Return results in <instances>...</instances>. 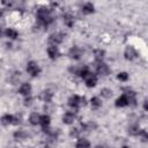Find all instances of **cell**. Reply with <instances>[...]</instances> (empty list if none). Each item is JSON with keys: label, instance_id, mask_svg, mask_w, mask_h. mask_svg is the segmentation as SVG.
I'll return each instance as SVG.
<instances>
[{"label": "cell", "instance_id": "cell-18", "mask_svg": "<svg viewBox=\"0 0 148 148\" xmlns=\"http://www.w3.org/2000/svg\"><path fill=\"white\" fill-rule=\"evenodd\" d=\"M1 123H2L3 125L13 124V116H10V114H5V116H2V118H1Z\"/></svg>", "mask_w": 148, "mask_h": 148}, {"label": "cell", "instance_id": "cell-7", "mask_svg": "<svg viewBox=\"0 0 148 148\" xmlns=\"http://www.w3.org/2000/svg\"><path fill=\"white\" fill-rule=\"evenodd\" d=\"M97 73H98V74H102V75L109 74V67H108V65L104 64V62L98 64V65H97Z\"/></svg>", "mask_w": 148, "mask_h": 148}, {"label": "cell", "instance_id": "cell-9", "mask_svg": "<svg viewBox=\"0 0 148 148\" xmlns=\"http://www.w3.org/2000/svg\"><path fill=\"white\" fill-rule=\"evenodd\" d=\"M30 91H31V86H30L29 83H23V84L20 87V89H18V92H20L21 95H24V96L29 95Z\"/></svg>", "mask_w": 148, "mask_h": 148}, {"label": "cell", "instance_id": "cell-6", "mask_svg": "<svg viewBox=\"0 0 148 148\" xmlns=\"http://www.w3.org/2000/svg\"><path fill=\"white\" fill-rule=\"evenodd\" d=\"M135 57H136V51L132 46H127L126 50H125V58L128 59V60H132Z\"/></svg>", "mask_w": 148, "mask_h": 148}, {"label": "cell", "instance_id": "cell-23", "mask_svg": "<svg viewBox=\"0 0 148 148\" xmlns=\"http://www.w3.org/2000/svg\"><path fill=\"white\" fill-rule=\"evenodd\" d=\"M101 94H102V96L105 97V98H110V97L112 96V91H111L110 89H108V88L102 89V90H101Z\"/></svg>", "mask_w": 148, "mask_h": 148}, {"label": "cell", "instance_id": "cell-24", "mask_svg": "<svg viewBox=\"0 0 148 148\" xmlns=\"http://www.w3.org/2000/svg\"><path fill=\"white\" fill-rule=\"evenodd\" d=\"M94 54H95V58L97 60H102L104 58V51L103 50H95Z\"/></svg>", "mask_w": 148, "mask_h": 148}, {"label": "cell", "instance_id": "cell-19", "mask_svg": "<svg viewBox=\"0 0 148 148\" xmlns=\"http://www.w3.org/2000/svg\"><path fill=\"white\" fill-rule=\"evenodd\" d=\"M139 132H140V130H139V126L138 125H132L128 128V133L132 134V135H138Z\"/></svg>", "mask_w": 148, "mask_h": 148}, {"label": "cell", "instance_id": "cell-29", "mask_svg": "<svg viewBox=\"0 0 148 148\" xmlns=\"http://www.w3.org/2000/svg\"><path fill=\"white\" fill-rule=\"evenodd\" d=\"M24 104H25V105H30V104H31V98H27Z\"/></svg>", "mask_w": 148, "mask_h": 148}, {"label": "cell", "instance_id": "cell-10", "mask_svg": "<svg viewBox=\"0 0 148 148\" xmlns=\"http://www.w3.org/2000/svg\"><path fill=\"white\" fill-rule=\"evenodd\" d=\"M62 120H64L65 124H72V123H74V120H75V114L72 113V112H67V113H65V116L62 117Z\"/></svg>", "mask_w": 148, "mask_h": 148}, {"label": "cell", "instance_id": "cell-17", "mask_svg": "<svg viewBox=\"0 0 148 148\" xmlns=\"http://www.w3.org/2000/svg\"><path fill=\"white\" fill-rule=\"evenodd\" d=\"M39 124L44 127V128H46L47 126H49V124H50V117L49 116H42L40 117V119H39Z\"/></svg>", "mask_w": 148, "mask_h": 148}, {"label": "cell", "instance_id": "cell-4", "mask_svg": "<svg viewBox=\"0 0 148 148\" xmlns=\"http://www.w3.org/2000/svg\"><path fill=\"white\" fill-rule=\"evenodd\" d=\"M84 81H86V84L88 86V87H94L95 84H96V82H97V77L94 75V74H91V73H87L84 76Z\"/></svg>", "mask_w": 148, "mask_h": 148}, {"label": "cell", "instance_id": "cell-12", "mask_svg": "<svg viewBox=\"0 0 148 148\" xmlns=\"http://www.w3.org/2000/svg\"><path fill=\"white\" fill-rule=\"evenodd\" d=\"M90 143L87 139H79L76 142V148H89Z\"/></svg>", "mask_w": 148, "mask_h": 148}, {"label": "cell", "instance_id": "cell-25", "mask_svg": "<svg viewBox=\"0 0 148 148\" xmlns=\"http://www.w3.org/2000/svg\"><path fill=\"white\" fill-rule=\"evenodd\" d=\"M51 97H52V94L50 91H44L43 95H42V98L45 101V102H50L51 101Z\"/></svg>", "mask_w": 148, "mask_h": 148}, {"label": "cell", "instance_id": "cell-27", "mask_svg": "<svg viewBox=\"0 0 148 148\" xmlns=\"http://www.w3.org/2000/svg\"><path fill=\"white\" fill-rule=\"evenodd\" d=\"M139 134L141 135V138H142V141H146V140H147V138H148V136H147V133H146L145 131H142V132H139Z\"/></svg>", "mask_w": 148, "mask_h": 148}, {"label": "cell", "instance_id": "cell-31", "mask_svg": "<svg viewBox=\"0 0 148 148\" xmlns=\"http://www.w3.org/2000/svg\"><path fill=\"white\" fill-rule=\"evenodd\" d=\"M123 148H130V147H127V146H124V147H123Z\"/></svg>", "mask_w": 148, "mask_h": 148}, {"label": "cell", "instance_id": "cell-15", "mask_svg": "<svg viewBox=\"0 0 148 148\" xmlns=\"http://www.w3.org/2000/svg\"><path fill=\"white\" fill-rule=\"evenodd\" d=\"M127 104H128V101H127L126 95H123V96L119 97V98L117 99V102H116V105H117V106H125V105H127Z\"/></svg>", "mask_w": 148, "mask_h": 148}, {"label": "cell", "instance_id": "cell-11", "mask_svg": "<svg viewBox=\"0 0 148 148\" xmlns=\"http://www.w3.org/2000/svg\"><path fill=\"white\" fill-rule=\"evenodd\" d=\"M47 53H49L50 58L54 59V58H57V57H58V54H59V51H58L57 46L52 45V46H49V49H47Z\"/></svg>", "mask_w": 148, "mask_h": 148}, {"label": "cell", "instance_id": "cell-30", "mask_svg": "<svg viewBox=\"0 0 148 148\" xmlns=\"http://www.w3.org/2000/svg\"><path fill=\"white\" fill-rule=\"evenodd\" d=\"M143 106H145V110H147V101H145V104H143Z\"/></svg>", "mask_w": 148, "mask_h": 148}, {"label": "cell", "instance_id": "cell-13", "mask_svg": "<svg viewBox=\"0 0 148 148\" xmlns=\"http://www.w3.org/2000/svg\"><path fill=\"white\" fill-rule=\"evenodd\" d=\"M39 119H40V116H39L37 112L31 113L30 117H29V120H30V123H31L32 125H37V124H39Z\"/></svg>", "mask_w": 148, "mask_h": 148}, {"label": "cell", "instance_id": "cell-1", "mask_svg": "<svg viewBox=\"0 0 148 148\" xmlns=\"http://www.w3.org/2000/svg\"><path fill=\"white\" fill-rule=\"evenodd\" d=\"M37 18L40 23L43 24H49L51 21H52V17L50 15V12L45 8H40L38 12H37Z\"/></svg>", "mask_w": 148, "mask_h": 148}, {"label": "cell", "instance_id": "cell-2", "mask_svg": "<svg viewBox=\"0 0 148 148\" xmlns=\"http://www.w3.org/2000/svg\"><path fill=\"white\" fill-rule=\"evenodd\" d=\"M68 104H69L71 106H73V108H77V106L84 104V98L79 97V96H76V95H75V96H72V97L69 98V101H68Z\"/></svg>", "mask_w": 148, "mask_h": 148}, {"label": "cell", "instance_id": "cell-33", "mask_svg": "<svg viewBox=\"0 0 148 148\" xmlns=\"http://www.w3.org/2000/svg\"><path fill=\"white\" fill-rule=\"evenodd\" d=\"M0 16H1V10H0Z\"/></svg>", "mask_w": 148, "mask_h": 148}, {"label": "cell", "instance_id": "cell-26", "mask_svg": "<svg viewBox=\"0 0 148 148\" xmlns=\"http://www.w3.org/2000/svg\"><path fill=\"white\" fill-rule=\"evenodd\" d=\"M118 79H119L120 81H126V80L128 79V75H127V73L123 72V73H119V74H118Z\"/></svg>", "mask_w": 148, "mask_h": 148}, {"label": "cell", "instance_id": "cell-20", "mask_svg": "<svg viewBox=\"0 0 148 148\" xmlns=\"http://www.w3.org/2000/svg\"><path fill=\"white\" fill-rule=\"evenodd\" d=\"M5 34H6V36L9 37V38H16V37H17V31H15L14 29H7V30L5 31Z\"/></svg>", "mask_w": 148, "mask_h": 148}, {"label": "cell", "instance_id": "cell-32", "mask_svg": "<svg viewBox=\"0 0 148 148\" xmlns=\"http://www.w3.org/2000/svg\"><path fill=\"white\" fill-rule=\"evenodd\" d=\"M96 148H103V147H99V146H98V147H96Z\"/></svg>", "mask_w": 148, "mask_h": 148}, {"label": "cell", "instance_id": "cell-21", "mask_svg": "<svg viewBox=\"0 0 148 148\" xmlns=\"http://www.w3.org/2000/svg\"><path fill=\"white\" fill-rule=\"evenodd\" d=\"M64 22H65L66 25L72 27V25H73V22H74V18H73L71 15H65V16H64Z\"/></svg>", "mask_w": 148, "mask_h": 148}, {"label": "cell", "instance_id": "cell-28", "mask_svg": "<svg viewBox=\"0 0 148 148\" xmlns=\"http://www.w3.org/2000/svg\"><path fill=\"white\" fill-rule=\"evenodd\" d=\"M77 134H79V131L76 128H73L71 131V136H77Z\"/></svg>", "mask_w": 148, "mask_h": 148}, {"label": "cell", "instance_id": "cell-8", "mask_svg": "<svg viewBox=\"0 0 148 148\" xmlns=\"http://www.w3.org/2000/svg\"><path fill=\"white\" fill-rule=\"evenodd\" d=\"M68 56H69L71 58L77 59V58H80V56H81V50H80L77 46H74V47H72V49L69 50Z\"/></svg>", "mask_w": 148, "mask_h": 148}, {"label": "cell", "instance_id": "cell-16", "mask_svg": "<svg viewBox=\"0 0 148 148\" xmlns=\"http://www.w3.org/2000/svg\"><path fill=\"white\" fill-rule=\"evenodd\" d=\"M14 136H15L16 140H24V139H27L28 134H27L24 131L20 130V131H16V132L14 133Z\"/></svg>", "mask_w": 148, "mask_h": 148}, {"label": "cell", "instance_id": "cell-22", "mask_svg": "<svg viewBox=\"0 0 148 148\" xmlns=\"http://www.w3.org/2000/svg\"><path fill=\"white\" fill-rule=\"evenodd\" d=\"M101 104H102V102L99 101V98H97V97H92V98H91V106H92L94 109L99 108Z\"/></svg>", "mask_w": 148, "mask_h": 148}, {"label": "cell", "instance_id": "cell-3", "mask_svg": "<svg viewBox=\"0 0 148 148\" xmlns=\"http://www.w3.org/2000/svg\"><path fill=\"white\" fill-rule=\"evenodd\" d=\"M27 72L35 76V75H37L39 73V67L35 61H30L28 64V66H27Z\"/></svg>", "mask_w": 148, "mask_h": 148}, {"label": "cell", "instance_id": "cell-14", "mask_svg": "<svg viewBox=\"0 0 148 148\" xmlns=\"http://www.w3.org/2000/svg\"><path fill=\"white\" fill-rule=\"evenodd\" d=\"M82 12H83V14H90V13H92V12H94V6H92V3H90V2L84 3L83 7H82Z\"/></svg>", "mask_w": 148, "mask_h": 148}, {"label": "cell", "instance_id": "cell-5", "mask_svg": "<svg viewBox=\"0 0 148 148\" xmlns=\"http://www.w3.org/2000/svg\"><path fill=\"white\" fill-rule=\"evenodd\" d=\"M62 39H64V35H62V34H60V32L52 34V35L50 36V42H51L54 46H56L57 44L61 43V42H62Z\"/></svg>", "mask_w": 148, "mask_h": 148}]
</instances>
